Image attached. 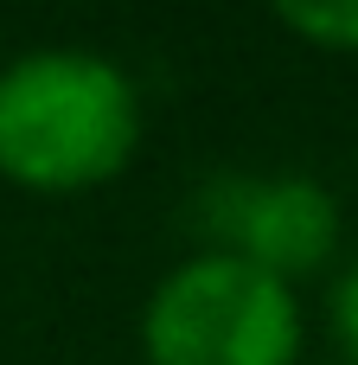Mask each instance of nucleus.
<instances>
[{
	"label": "nucleus",
	"mask_w": 358,
	"mask_h": 365,
	"mask_svg": "<svg viewBox=\"0 0 358 365\" xmlns=\"http://www.w3.org/2000/svg\"><path fill=\"white\" fill-rule=\"evenodd\" d=\"M147 96L128 64L90 45H32L0 64V180L32 199H77L135 167Z\"/></svg>",
	"instance_id": "obj_1"
},
{
	"label": "nucleus",
	"mask_w": 358,
	"mask_h": 365,
	"mask_svg": "<svg viewBox=\"0 0 358 365\" xmlns=\"http://www.w3.org/2000/svg\"><path fill=\"white\" fill-rule=\"evenodd\" d=\"M199 250H224L288 289L339 269L346 212L314 173H211L192 192Z\"/></svg>",
	"instance_id": "obj_3"
},
{
	"label": "nucleus",
	"mask_w": 358,
	"mask_h": 365,
	"mask_svg": "<svg viewBox=\"0 0 358 365\" xmlns=\"http://www.w3.org/2000/svg\"><path fill=\"white\" fill-rule=\"evenodd\" d=\"M327 334L339 346V365H358V250L339 257L333 289H327Z\"/></svg>",
	"instance_id": "obj_5"
},
{
	"label": "nucleus",
	"mask_w": 358,
	"mask_h": 365,
	"mask_svg": "<svg viewBox=\"0 0 358 365\" xmlns=\"http://www.w3.org/2000/svg\"><path fill=\"white\" fill-rule=\"evenodd\" d=\"M282 32H295L314 51H358V0H263Z\"/></svg>",
	"instance_id": "obj_4"
},
{
	"label": "nucleus",
	"mask_w": 358,
	"mask_h": 365,
	"mask_svg": "<svg viewBox=\"0 0 358 365\" xmlns=\"http://www.w3.org/2000/svg\"><path fill=\"white\" fill-rule=\"evenodd\" d=\"M327 365H339V359H327Z\"/></svg>",
	"instance_id": "obj_6"
},
{
	"label": "nucleus",
	"mask_w": 358,
	"mask_h": 365,
	"mask_svg": "<svg viewBox=\"0 0 358 365\" xmlns=\"http://www.w3.org/2000/svg\"><path fill=\"white\" fill-rule=\"evenodd\" d=\"M141 359L147 365H307L301 289L224 257H179L141 302Z\"/></svg>",
	"instance_id": "obj_2"
}]
</instances>
